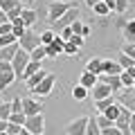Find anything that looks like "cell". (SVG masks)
Here are the masks:
<instances>
[{
	"label": "cell",
	"mask_w": 135,
	"mask_h": 135,
	"mask_svg": "<svg viewBox=\"0 0 135 135\" xmlns=\"http://www.w3.org/2000/svg\"><path fill=\"white\" fill-rule=\"evenodd\" d=\"M2 101H5V99H2V92H0V104H2Z\"/></svg>",
	"instance_id": "obj_51"
},
{
	"label": "cell",
	"mask_w": 135,
	"mask_h": 135,
	"mask_svg": "<svg viewBox=\"0 0 135 135\" xmlns=\"http://www.w3.org/2000/svg\"><path fill=\"white\" fill-rule=\"evenodd\" d=\"M122 65L117 63V59H104V74H122Z\"/></svg>",
	"instance_id": "obj_16"
},
{
	"label": "cell",
	"mask_w": 135,
	"mask_h": 135,
	"mask_svg": "<svg viewBox=\"0 0 135 135\" xmlns=\"http://www.w3.org/2000/svg\"><path fill=\"white\" fill-rule=\"evenodd\" d=\"M95 117H97V124H99L101 131H104V128H110V126H115V122L108 119V117H106V115H101V113H95Z\"/></svg>",
	"instance_id": "obj_28"
},
{
	"label": "cell",
	"mask_w": 135,
	"mask_h": 135,
	"mask_svg": "<svg viewBox=\"0 0 135 135\" xmlns=\"http://www.w3.org/2000/svg\"><path fill=\"white\" fill-rule=\"evenodd\" d=\"M38 70H43V68H41V63L32 61V63H29V65H27V70H25V72H23V81H27L29 77H34V74L38 72Z\"/></svg>",
	"instance_id": "obj_27"
},
{
	"label": "cell",
	"mask_w": 135,
	"mask_h": 135,
	"mask_svg": "<svg viewBox=\"0 0 135 135\" xmlns=\"http://www.w3.org/2000/svg\"><path fill=\"white\" fill-rule=\"evenodd\" d=\"M86 70H88V72H92L95 77L104 74V56H95V59H90V61H88V65H86Z\"/></svg>",
	"instance_id": "obj_13"
},
{
	"label": "cell",
	"mask_w": 135,
	"mask_h": 135,
	"mask_svg": "<svg viewBox=\"0 0 135 135\" xmlns=\"http://www.w3.org/2000/svg\"><path fill=\"white\" fill-rule=\"evenodd\" d=\"M14 81H18V77H16V72H14V68H11V63L0 61V92L7 90V88H9Z\"/></svg>",
	"instance_id": "obj_2"
},
{
	"label": "cell",
	"mask_w": 135,
	"mask_h": 135,
	"mask_svg": "<svg viewBox=\"0 0 135 135\" xmlns=\"http://www.w3.org/2000/svg\"><path fill=\"white\" fill-rule=\"evenodd\" d=\"M20 20L25 23V27L27 29H32L34 25H36V20H38V14L34 9H23V14H20Z\"/></svg>",
	"instance_id": "obj_17"
},
{
	"label": "cell",
	"mask_w": 135,
	"mask_h": 135,
	"mask_svg": "<svg viewBox=\"0 0 135 135\" xmlns=\"http://www.w3.org/2000/svg\"><path fill=\"white\" fill-rule=\"evenodd\" d=\"M7 124H9V122H2V119H0V133H5V131H7Z\"/></svg>",
	"instance_id": "obj_48"
},
{
	"label": "cell",
	"mask_w": 135,
	"mask_h": 135,
	"mask_svg": "<svg viewBox=\"0 0 135 135\" xmlns=\"http://www.w3.org/2000/svg\"><path fill=\"white\" fill-rule=\"evenodd\" d=\"M122 52L135 61V43H124V45H122Z\"/></svg>",
	"instance_id": "obj_35"
},
{
	"label": "cell",
	"mask_w": 135,
	"mask_h": 135,
	"mask_svg": "<svg viewBox=\"0 0 135 135\" xmlns=\"http://www.w3.org/2000/svg\"><path fill=\"white\" fill-rule=\"evenodd\" d=\"M20 135H32V133H29L27 128H23V131H20Z\"/></svg>",
	"instance_id": "obj_50"
},
{
	"label": "cell",
	"mask_w": 135,
	"mask_h": 135,
	"mask_svg": "<svg viewBox=\"0 0 135 135\" xmlns=\"http://www.w3.org/2000/svg\"><path fill=\"white\" fill-rule=\"evenodd\" d=\"M70 43H74L79 50H81V47H83V43H86V38H83V36H77V34H74L72 38H70Z\"/></svg>",
	"instance_id": "obj_42"
},
{
	"label": "cell",
	"mask_w": 135,
	"mask_h": 135,
	"mask_svg": "<svg viewBox=\"0 0 135 135\" xmlns=\"http://www.w3.org/2000/svg\"><path fill=\"white\" fill-rule=\"evenodd\" d=\"M18 50H20V45H18V43H16V45H7V47H2V50H0V61L11 63V61H14V56L18 54Z\"/></svg>",
	"instance_id": "obj_15"
},
{
	"label": "cell",
	"mask_w": 135,
	"mask_h": 135,
	"mask_svg": "<svg viewBox=\"0 0 135 135\" xmlns=\"http://www.w3.org/2000/svg\"><path fill=\"white\" fill-rule=\"evenodd\" d=\"M122 36H124L126 43H135V16L126 20L124 29H122Z\"/></svg>",
	"instance_id": "obj_14"
},
{
	"label": "cell",
	"mask_w": 135,
	"mask_h": 135,
	"mask_svg": "<svg viewBox=\"0 0 135 135\" xmlns=\"http://www.w3.org/2000/svg\"><path fill=\"white\" fill-rule=\"evenodd\" d=\"M117 104L124 108H128L131 113H135V88H124L117 95Z\"/></svg>",
	"instance_id": "obj_9"
},
{
	"label": "cell",
	"mask_w": 135,
	"mask_h": 135,
	"mask_svg": "<svg viewBox=\"0 0 135 135\" xmlns=\"http://www.w3.org/2000/svg\"><path fill=\"white\" fill-rule=\"evenodd\" d=\"M117 63L122 65V70H131V68H135V61L131 56H126L124 52H119V56H117Z\"/></svg>",
	"instance_id": "obj_25"
},
{
	"label": "cell",
	"mask_w": 135,
	"mask_h": 135,
	"mask_svg": "<svg viewBox=\"0 0 135 135\" xmlns=\"http://www.w3.org/2000/svg\"><path fill=\"white\" fill-rule=\"evenodd\" d=\"M7 34H14V25H11V23L0 25V36H7Z\"/></svg>",
	"instance_id": "obj_41"
},
{
	"label": "cell",
	"mask_w": 135,
	"mask_h": 135,
	"mask_svg": "<svg viewBox=\"0 0 135 135\" xmlns=\"http://www.w3.org/2000/svg\"><path fill=\"white\" fill-rule=\"evenodd\" d=\"M133 88H135V83H133Z\"/></svg>",
	"instance_id": "obj_53"
},
{
	"label": "cell",
	"mask_w": 135,
	"mask_h": 135,
	"mask_svg": "<svg viewBox=\"0 0 135 135\" xmlns=\"http://www.w3.org/2000/svg\"><path fill=\"white\" fill-rule=\"evenodd\" d=\"M108 7H110V11H115V0H104Z\"/></svg>",
	"instance_id": "obj_49"
},
{
	"label": "cell",
	"mask_w": 135,
	"mask_h": 135,
	"mask_svg": "<svg viewBox=\"0 0 135 135\" xmlns=\"http://www.w3.org/2000/svg\"><path fill=\"white\" fill-rule=\"evenodd\" d=\"M70 7H72V5L65 2V0H54V2H50V5H47V23L54 25L68 9H70Z\"/></svg>",
	"instance_id": "obj_3"
},
{
	"label": "cell",
	"mask_w": 135,
	"mask_h": 135,
	"mask_svg": "<svg viewBox=\"0 0 135 135\" xmlns=\"http://www.w3.org/2000/svg\"><path fill=\"white\" fill-rule=\"evenodd\" d=\"M23 128H25V126L11 124V122H9V124H7V133H9V135H20V131H23Z\"/></svg>",
	"instance_id": "obj_38"
},
{
	"label": "cell",
	"mask_w": 135,
	"mask_h": 135,
	"mask_svg": "<svg viewBox=\"0 0 135 135\" xmlns=\"http://www.w3.org/2000/svg\"><path fill=\"white\" fill-rule=\"evenodd\" d=\"M20 2H23V5H25V9H32V5H34V2H36V0H20Z\"/></svg>",
	"instance_id": "obj_45"
},
{
	"label": "cell",
	"mask_w": 135,
	"mask_h": 135,
	"mask_svg": "<svg viewBox=\"0 0 135 135\" xmlns=\"http://www.w3.org/2000/svg\"><path fill=\"white\" fill-rule=\"evenodd\" d=\"M59 36H61L63 41H70V38L74 36V32H72V27H63L61 32H59Z\"/></svg>",
	"instance_id": "obj_40"
},
{
	"label": "cell",
	"mask_w": 135,
	"mask_h": 135,
	"mask_svg": "<svg viewBox=\"0 0 135 135\" xmlns=\"http://www.w3.org/2000/svg\"><path fill=\"white\" fill-rule=\"evenodd\" d=\"M47 74H50V72H47V70H38V72L34 74V77H29V79H27V81H25V83H27V90H29V92H32V90H34V88H36V86H38V83H41V81H43V79H45V77H47Z\"/></svg>",
	"instance_id": "obj_19"
},
{
	"label": "cell",
	"mask_w": 135,
	"mask_h": 135,
	"mask_svg": "<svg viewBox=\"0 0 135 135\" xmlns=\"http://www.w3.org/2000/svg\"><path fill=\"white\" fill-rule=\"evenodd\" d=\"M0 135H9V133H7V131H5V133H0Z\"/></svg>",
	"instance_id": "obj_52"
},
{
	"label": "cell",
	"mask_w": 135,
	"mask_h": 135,
	"mask_svg": "<svg viewBox=\"0 0 135 135\" xmlns=\"http://www.w3.org/2000/svg\"><path fill=\"white\" fill-rule=\"evenodd\" d=\"M88 131V117H77V119L68 122L65 135H86Z\"/></svg>",
	"instance_id": "obj_8"
},
{
	"label": "cell",
	"mask_w": 135,
	"mask_h": 135,
	"mask_svg": "<svg viewBox=\"0 0 135 135\" xmlns=\"http://www.w3.org/2000/svg\"><path fill=\"white\" fill-rule=\"evenodd\" d=\"M115 104H117V99H115V97H108V99L95 101V110H97V113H106L108 108H110V106H115Z\"/></svg>",
	"instance_id": "obj_21"
},
{
	"label": "cell",
	"mask_w": 135,
	"mask_h": 135,
	"mask_svg": "<svg viewBox=\"0 0 135 135\" xmlns=\"http://www.w3.org/2000/svg\"><path fill=\"white\" fill-rule=\"evenodd\" d=\"M29 63H32V54L25 52V50L20 47L18 54L14 56V61H11V68H14V72H16V77H18V81H23V72L27 70Z\"/></svg>",
	"instance_id": "obj_1"
},
{
	"label": "cell",
	"mask_w": 135,
	"mask_h": 135,
	"mask_svg": "<svg viewBox=\"0 0 135 135\" xmlns=\"http://www.w3.org/2000/svg\"><path fill=\"white\" fill-rule=\"evenodd\" d=\"M25 128H27L32 135H43V131H45V117H43V113H41V115H32V117H27V122H25Z\"/></svg>",
	"instance_id": "obj_5"
},
{
	"label": "cell",
	"mask_w": 135,
	"mask_h": 135,
	"mask_svg": "<svg viewBox=\"0 0 135 135\" xmlns=\"http://www.w3.org/2000/svg\"><path fill=\"white\" fill-rule=\"evenodd\" d=\"M99 2H104V0H86V5L90 7V9H92V7H95V5H99Z\"/></svg>",
	"instance_id": "obj_46"
},
{
	"label": "cell",
	"mask_w": 135,
	"mask_h": 135,
	"mask_svg": "<svg viewBox=\"0 0 135 135\" xmlns=\"http://www.w3.org/2000/svg\"><path fill=\"white\" fill-rule=\"evenodd\" d=\"M88 95H90V90H88V88H83V86H79V83L72 88V97H74L77 101H86Z\"/></svg>",
	"instance_id": "obj_22"
},
{
	"label": "cell",
	"mask_w": 135,
	"mask_h": 135,
	"mask_svg": "<svg viewBox=\"0 0 135 135\" xmlns=\"http://www.w3.org/2000/svg\"><path fill=\"white\" fill-rule=\"evenodd\" d=\"M5 23H9V18H7V14L2 9H0V25H5Z\"/></svg>",
	"instance_id": "obj_44"
},
{
	"label": "cell",
	"mask_w": 135,
	"mask_h": 135,
	"mask_svg": "<svg viewBox=\"0 0 135 135\" xmlns=\"http://www.w3.org/2000/svg\"><path fill=\"white\" fill-rule=\"evenodd\" d=\"M86 135H101V128H99V124H97V117L95 115L88 117V131H86Z\"/></svg>",
	"instance_id": "obj_23"
},
{
	"label": "cell",
	"mask_w": 135,
	"mask_h": 135,
	"mask_svg": "<svg viewBox=\"0 0 135 135\" xmlns=\"http://www.w3.org/2000/svg\"><path fill=\"white\" fill-rule=\"evenodd\" d=\"M92 11H95L97 16H108V14H110V7H108L106 2H99V5L92 7Z\"/></svg>",
	"instance_id": "obj_33"
},
{
	"label": "cell",
	"mask_w": 135,
	"mask_h": 135,
	"mask_svg": "<svg viewBox=\"0 0 135 135\" xmlns=\"http://www.w3.org/2000/svg\"><path fill=\"white\" fill-rule=\"evenodd\" d=\"M119 79H122V86L124 88H133V83H135V68L124 70V72L119 74Z\"/></svg>",
	"instance_id": "obj_20"
},
{
	"label": "cell",
	"mask_w": 135,
	"mask_h": 135,
	"mask_svg": "<svg viewBox=\"0 0 135 135\" xmlns=\"http://www.w3.org/2000/svg\"><path fill=\"white\" fill-rule=\"evenodd\" d=\"M9 122H11V124H18V126H25V122H27V117H25V113H11Z\"/></svg>",
	"instance_id": "obj_34"
},
{
	"label": "cell",
	"mask_w": 135,
	"mask_h": 135,
	"mask_svg": "<svg viewBox=\"0 0 135 135\" xmlns=\"http://www.w3.org/2000/svg\"><path fill=\"white\" fill-rule=\"evenodd\" d=\"M43 135H45V133H43Z\"/></svg>",
	"instance_id": "obj_54"
},
{
	"label": "cell",
	"mask_w": 135,
	"mask_h": 135,
	"mask_svg": "<svg viewBox=\"0 0 135 135\" xmlns=\"http://www.w3.org/2000/svg\"><path fill=\"white\" fill-rule=\"evenodd\" d=\"M43 59H47V52H45V45H38V47L32 52V61L43 63Z\"/></svg>",
	"instance_id": "obj_29"
},
{
	"label": "cell",
	"mask_w": 135,
	"mask_h": 135,
	"mask_svg": "<svg viewBox=\"0 0 135 135\" xmlns=\"http://www.w3.org/2000/svg\"><path fill=\"white\" fill-rule=\"evenodd\" d=\"M77 20H79V9H77V7H70V9H68V11H65V14H63L54 25H59V32H61L63 27H70V25L77 23Z\"/></svg>",
	"instance_id": "obj_11"
},
{
	"label": "cell",
	"mask_w": 135,
	"mask_h": 135,
	"mask_svg": "<svg viewBox=\"0 0 135 135\" xmlns=\"http://www.w3.org/2000/svg\"><path fill=\"white\" fill-rule=\"evenodd\" d=\"M16 7H23V2H20V0H0V9L5 11V14H9Z\"/></svg>",
	"instance_id": "obj_24"
},
{
	"label": "cell",
	"mask_w": 135,
	"mask_h": 135,
	"mask_svg": "<svg viewBox=\"0 0 135 135\" xmlns=\"http://www.w3.org/2000/svg\"><path fill=\"white\" fill-rule=\"evenodd\" d=\"M11 110L14 113H23V97H16V99L11 101Z\"/></svg>",
	"instance_id": "obj_39"
},
{
	"label": "cell",
	"mask_w": 135,
	"mask_h": 135,
	"mask_svg": "<svg viewBox=\"0 0 135 135\" xmlns=\"http://www.w3.org/2000/svg\"><path fill=\"white\" fill-rule=\"evenodd\" d=\"M95 83H97V77H95L92 72H88V70H83L81 77H79V86H83V88H88V90H92V88H95Z\"/></svg>",
	"instance_id": "obj_18"
},
{
	"label": "cell",
	"mask_w": 135,
	"mask_h": 135,
	"mask_svg": "<svg viewBox=\"0 0 135 135\" xmlns=\"http://www.w3.org/2000/svg\"><path fill=\"white\" fill-rule=\"evenodd\" d=\"M23 113H25V117L41 115L43 113V101L34 99V97H23Z\"/></svg>",
	"instance_id": "obj_7"
},
{
	"label": "cell",
	"mask_w": 135,
	"mask_h": 135,
	"mask_svg": "<svg viewBox=\"0 0 135 135\" xmlns=\"http://www.w3.org/2000/svg\"><path fill=\"white\" fill-rule=\"evenodd\" d=\"M128 7H131V0H115V14H126L128 11Z\"/></svg>",
	"instance_id": "obj_31"
},
{
	"label": "cell",
	"mask_w": 135,
	"mask_h": 135,
	"mask_svg": "<svg viewBox=\"0 0 135 135\" xmlns=\"http://www.w3.org/2000/svg\"><path fill=\"white\" fill-rule=\"evenodd\" d=\"M18 45L25 50V52H29V54H32L34 50H36V47L41 45V34H36L34 29H27V32H25V36L18 41Z\"/></svg>",
	"instance_id": "obj_4"
},
{
	"label": "cell",
	"mask_w": 135,
	"mask_h": 135,
	"mask_svg": "<svg viewBox=\"0 0 135 135\" xmlns=\"http://www.w3.org/2000/svg\"><path fill=\"white\" fill-rule=\"evenodd\" d=\"M11 101H2L0 104V119L2 122H9V117H11Z\"/></svg>",
	"instance_id": "obj_26"
},
{
	"label": "cell",
	"mask_w": 135,
	"mask_h": 135,
	"mask_svg": "<svg viewBox=\"0 0 135 135\" xmlns=\"http://www.w3.org/2000/svg\"><path fill=\"white\" fill-rule=\"evenodd\" d=\"M63 54H68V56H74V54H79V47L74 43H70V41H65V50H63Z\"/></svg>",
	"instance_id": "obj_36"
},
{
	"label": "cell",
	"mask_w": 135,
	"mask_h": 135,
	"mask_svg": "<svg viewBox=\"0 0 135 135\" xmlns=\"http://www.w3.org/2000/svg\"><path fill=\"white\" fill-rule=\"evenodd\" d=\"M54 83H56V74H52L50 72L47 77L43 79V81L38 83V86L32 90V95H41V97H50L52 95V88H54Z\"/></svg>",
	"instance_id": "obj_6"
},
{
	"label": "cell",
	"mask_w": 135,
	"mask_h": 135,
	"mask_svg": "<svg viewBox=\"0 0 135 135\" xmlns=\"http://www.w3.org/2000/svg\"><path fill=\"white\" fill-rule=\"evenodd\" d=\"M18 43V38H16L14 34H7V36H0V50L7 47V45H16Z\"/></svg>",
	"instance_id": "obj_32"
},
{
	"label": "cell",
	"mask_w": 135,
	"mask_h": 135,
	"mask_svg": "<svg viewBox=\"0 0 135 135\" xmlns=\"http://www.w3.org/2000/svg\"><path fill=\"white\" fill-rule=\"evenodd\" d=\"M97 81H101V83H106V86H110V90H113V95H119L122 92V79H119V74H99L97 77Z\"/></svg>",
	"instance_id": "obj_10"
},
{
	"label": "cell",
	"mask_w": 135,
	"mask_h": 135,
	"mask_svg": "<svg viewBox=\"0 0 135 135\" xmlns=\"http://www.w3.org/2000/svg\"><path fill=\"white\" fill-rule=\"evenodd\" d=\"M70 27H72V32L77 34V36H83V29H86V25H83L81 20H77V23H72Z\"/></svg>",
	"instance_id": "obj_37"
},
{
	"label": "cell",
	"mask_w": 135,
	"mask_h": 135,
	"mask_svg": "<svg viewBox=\"0 0 135 135\" xmlns=\"http://www.w3.org/2000/svg\"><path fill=\"white\" fill-rule=\"evenodd\" d=\"M54 38H56V34H54L52 29H45V32H41V45H52Z\"/></svg>",
	"instance_id": "obj_30"
},
{
	"label": "cell",
	"mask_w": 135,
	"mask_h": 135,
	"mask_svg": "<svg viewBox=\"0 0 135 135\" xmlns=\"http://www.w3.org/2000/svg\"><path fill=\"white\" fill-rule=\"evenodd\" d=\"M131 133L135 135V113H133V115H131Z\"/></svg>",
	"instance_id": "obj_47"
},
{
	"label": "cell",
	"mask_w": 135,
	"mask_h": 135,
	"mask_svg": "<svg viewBox=\"0 0 135 135\" xmlns=\"http://www.w3.org/2000/svg\"><path fill=\"white\" fill-rule=\"evenodd\" d=\"M101 135H122V131L117 128V126H110V128H104V131H101Z\"/></svg>",
	"instance_id": "obj_43"
},
{
	"label": "cell",
	"mask_w": 135,
	"mask_h": 135,
	"mask_svg": "<svg viewBox=\"0 0 135 135\" xmlns=\"http://www.w3.org/2000/svg\"><path fill=\"white\" fill-rule=\"evenodd\" d=\"M90 97H92L95 101H101V99H108V97H113V90H110V86H106V83L97 81L95 88L90 90Z\"/></svg>",
	"instance_id": "obj_12"
}]
</instances>
